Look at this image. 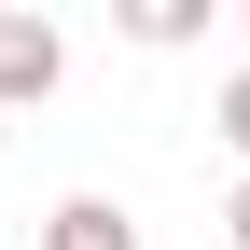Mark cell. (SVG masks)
Masks as SVG:
<instances>
[{"instance_id":"obj_1","label":"cell","mask_w":250,"mask_h":250,"mask_svg":"<svg viewBox=\"0 0 250 250\" xmlns=\"http://www.w3.org/2000/svg\"><path fill=\"white\" fill-rule=\"evenodd\" d=\"M56 70H70V28L56 14H0V111L14 98H56Z\"/></svg>"},{"instance_id":"obj_4","label":"cell","mask_w":250,"mask_h":250,"mask_svg":"<svg viewBox=\"0 0 250 250\" xmlns=\"http://www.w3.org/2000/svg\"><path fill=\"white\" fill-rule=\"evenodd\" d=\"M223 139H236V153H250V70H236V83H223Z\"/></svg>"},{"instance_id":"obj_2","label":"cell","mask_w":250,"mask_h":250,"mask_svg":"<svg viewBox=\"0 0 250 250\" xmlns=\"http://www.w3.org/2000/svg\"><path fill=\"white\" fill-rule=\"evenodd\" d=\"M42 250H139V223H125V195H56Z\"/></svg>"},{"instance_id":"obj_3","label":"cell","mask_w":250,"mask_h":250,"mask_svg":"<svg viewBox=\"0 0 250 250\" xmlns=\"http://www.w3.org/2000/svg\"><path fill=\"white\" fill-rule=\"evenodd\" d=\"M195 28H208V0H125V42H153V56L195 42Z\"/></svg>"},{"instance_id":"obj_5","label":"cell","mask_w":250,"mask_h":250,"mask_svg":"<svg viewBox=\"0 0 250 250\" xmlns=\"http://www.w3.org/2000/svg\"><path fill=\"white\" fill-rule=\"evenodd\" d=\"M223 236H236V250H250V181H236V195H223Z\"/></svg>"}]
</instances>
